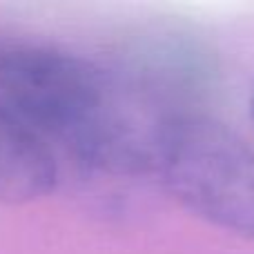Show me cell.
Wrapping results in <instances>:
<instances>
[{
	"label": "cell",
	"mask_w": 254,
	"mask_h": 254,
	"mask_svg": "<svg viewBox=\"0 0 254 254\" xmlns=\"http://www.w3.org/2000/svg\"><path fill=\"white\" fill-rule=\"evenodd\" d=\"M248 112H250V119H252V125H254V87L250 92V101H248Z\"/></svg>",
	"instance_id": "4"
},
{
	"label": "cell",
	"mask_w": 254,
	"mask_h": 254,
	"mask_svg": "<svg viewBox=\"0 0 254 254\" xmlns=\"http://www.w3.org/2000/svg\"><path fill=\"white\" fill-rule=\"evenodd\" d=\"M107 103V67L56 47H0V110L52 154L58 170L89 176Z\"/></svg>",
	"instance_id": "1"
},
{
	"label": "cell",
	"mask_w": 254,
	"mask_h": 254,
	"mask_svg": "<svg viewBox=\"0 0 254 254\" xmlns=\"http://www.w3.org/2000/svg\"><path fill=\"white\" fill-rule=\"evenodd\" d=\"M61 170L52 154L0 110V205H25L56 190Z\"/></svg>",
	"instance_id": "3"
},
{
	"label": "cell",
	"mask_w": 254,
	"mask_h": 254,
	"mask_svg": "<svg viewBox=\"0 0 254 254\" xmlns=\"http://www.w3.org/2000/svg\"><path fill=\"white\" fill-rule=\"evenodd\" d=\"M154 179L192 216L254 241V149L232 127L203 112L167 127Z\"/></svg>",
	"instance_id": "2"
}]
</instances>
